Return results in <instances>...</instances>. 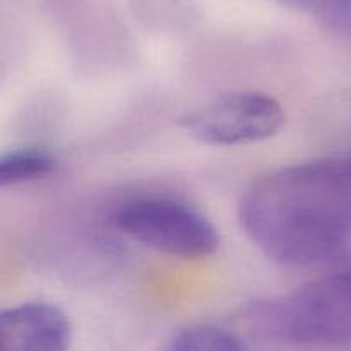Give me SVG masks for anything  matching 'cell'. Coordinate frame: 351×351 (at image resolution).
<instances>
[{
  "label": "cell",
  "mask_w": 351,
  "mask_h": 351,
  "mask_svg": "<svg viewBox=\"0 0 351 351\" xmlns=\"http://www.w3.org/2000/svg\"><path fill=\"white\" fill-rule=\"evenodd\" d=\"M248 238L285 265H312L351 232V157L288 165L256 180L239 205Z\"/></svg>",
  "instance_id": "obj_1"
},
{
  "label": "cell",
  "mask_w": 351,
  "mask_h": 351,
  "mask_svg": "<svg viewBox=\"0 0 351 351\" xmlns=\"http://www.w3.org/2000/svg\"><path fill=\"white\" fill-rule=\"evenodd\" d=\"M252 329L289 344L351 346V271L330 272L248 310Z\"/></svg>",
  "instance_id": "obj_2"
},
{
  "label": "cell",
  "mask_w": 351,
  "mask_h": 351,
  "mask_svg": "<svg viewBox=\"0 0 351 351\" xmlns=\"http://www.w3.org/2000/svg\"><path fill=\"white\" fill-rule=\"evenodd\" d=\"M112 221L134 241L180 258H204L221 245L217 228L200 210L174 198H134L117 208Z\"/></svg>",
  "instance_id": "obj_3"
},
{
  "label": "cell",
  "mask_w": 351,
  "mask_h": 351,
  "mask_svg": "<svg viewBox=\"0 0 351 351\" xmlns=\"http://www.w3.org/2000/svg\"><path fill=\"white\" fill-rule=\"evenodd\" d=\"M286 114L276 99L256 92L228 93L183 119V126L207 145H248L269 140L282 130Z\"/></svg>",
  "instance_id": "obj_4"
},
{
  "label": "cell",
  "mask_w": 351,
  "mask_h": 351,
  "mask_svg": "<svg viewBox=\"0 0 351 351\" xmlns=\"http://www.w3.org/2000/svg\"><path fill=\"white\" fill-rule=\"evenodd\" d=\"M69 344V319L52 303L0 310V351H67Z\"/></svg>",
  "instance_id": "obj_5"
},
{
  "label": "cell",
  "mask_w": 351,
  "mask_h": 351,
  "mask_svg": "<svg viewBox=\"0 0 351 351\" xmlns=\"http://www.w3.org/2000/svg\"><path fill=\"white\" fill-rule=\"evenodd\" d=\"M57 158L42 148H21L0 155V188L53 174Z\"/></svg>",
  "instance_id": "obj_6"
},
{
  "label": "cell",
  "mask_w": 351,
  "mask_h": 351,
  "mask_svg": "<svg viewBox=\"0 0 351 351\" xmlns=\"http://www.w3.org/2000/svg\"><path fill=\"white\" fill-rule=\"evenodd\" d=\"M165 351H246V346L229 329L200 324L178 332Z\"/></svg>",
  "instance_id": "obj_7"
},
{
  "label": "cell",
  "mask_w": 351,
  "mask_h": 351,
  "mask_svg": "<svg viewBox=\"0 0 351 351\" xmlns=\"http://www.w3.org/2000/svg\"><path fill=\"white\" fill-rule=\"evenodd\" d=\"M282 5L317 19L320 25L351 35V0H279Z\"/></svg>",
  "instance_id": "obj_8"
}]
</instances>
